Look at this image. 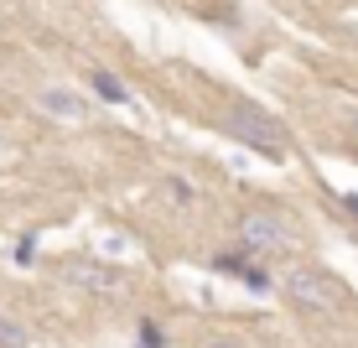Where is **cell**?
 <instances>
[{
    "instance_id": "cell-1",
    "label": "cell",
    "mask_w": 358,
    "mask_h": 348,
    "mask_svg": "<svg viewBox=\"0 0 358 348\" xmlns=\"http://www.w3.org/2000/svg\"><path fill=\"white\" fill-rule=\"evenodd\" d=\"M234 135H244L250 146H260L265 156H280V151H286V141H280L275 120L260 115V109H250V104H239V109H234Z\"/></svg>"
},
{
    "instance_id": "cell-2",
    "label": "cell",
    "mask_w": 358,
    "mask_h": 348,
    "mask_svg": "<svg viewBox=\"0 0 358 348\" xmlns=\"http://www.w3.org/2000/svg\"><path fill=\"white\" fill-rule=\"evenodd\" d=\"M239 239L250 244V250H280L291 234H286V223H280L275 214H250L239 223Z\"/></svg>"
},
{
    "instance_id": "cell-3",
    "label": "cell",
    "mask_w": 358,
    "mask_h": 348,
    "mask_svg": "<svg viewBox=\"0 0 358 348\" xmlns=\"http://www.w3.org/2000/svg\"><path fill=\"white\" fill-rule=\"evenodd\" d=\"M286 291H291L301 307H312V312H327V307H332V286H327L322 276H312V270H296V276L286 281Z\"/></svg>"
},
{
    "instance_id": "cell-4",
    "label": "cell",
    "mask_w": 358,
    "mask_h": 348,
    "mask_svg": "<svg viewBox=\"0 0 358 348\" xmlns=\"http://www.w3.org/2000/svg\"><path fill=\"white\" fill-rule=\"evenodd\" d=\"M63 276H68L73 286H89V291H115V286H120V276H115V270L89 265V260H73V265L63 270Z\"/></svg>"
},
{
    "instance_id": "cell-5",
    "label": "cell",
    "mask_w": 358,
    "mask_h": 348,
    "mask_svg": "<svg viewBox=\"0 0 358 348\" xmlns=\"http://www.w3.org/2000/svg\"><path fill=\"white\" fill-rule=\"evenodd\" d=\"M218 270H234V276H239V281H250L255 291H265V286H270V276H265V270H255L244 255H239V260H234V255H218Z\"/></svg>"
},
{
    "instance_id": "cell-6",
    "label": "cell",
    "mask_w": 358,
    "mask_h": 348,
    "mask_svg": "<svg viewBox=\"0 0 358 348\" xmlns=\"http://www.w3.org/2000/svg\"><path fill=\"white\" fill-rule=\"evenodd\" d=\"M94 89H99V94H104V99H109V104H130V89H125V83H120V78H115V73H104V68H99V73H94Z\"/></svg>"
},
{
    "instance_id": "cell-7",
    "label": "cell",
    "mask_w": 358,
    "mask_h": 348,
    "mask_svg": "<svg viewBox=\"0 0 358 348\" xmlns=\"http://www.w3.org/2000/svg\"><path fill=\"white\" fill-rule=\"evenodd\" d=\"M42 109H52V115H63V120H78V99H68L57 89H42Z\"/></svg>"
},
{
    "instance_id": "cell-8",
    "label": "cell",
    "mask_w": 358,
    "mask_h": 348,
    "mask_svg": "<svg viewBox=\"0 0 358 348\" xmlns=\"http://www.w3.org/2000/svg\"><path fill=\"white\" fill-rule=\"evenodd\" d=\"M0 348H27V328L0 312Z\"/></svg>"
},
{
    "instance_id": "cell-9",
    "label": "cell",
    "mask_w": 358,
    "mask_h": 348,
    "mask_svg": "<svg viewBox=\"0 0 358 348\" xmlns=\"http://www.w3.org/2000/svg\"><path fill=\"white\" fill-rule=\"evenodd\" d=\"M141 338H145V348H166V343H162V328H151V322L141 328Z\"/></svg>"
},
{
    "instance_id": "cell-10",
    "label": "cell",
    "mask_w": 358,
    "mask_h": 348,
    "mask_svg": "<svg viewBox=\"0 0 358 348\" xmlns=\"http://www.w3.org/2000/svg\"><path fill=\"white\" fill-rule=\"evenodd\" d=\"M208 348H239V343H229V338H213V343H208Z\"/></svg>"
},
{
    "instance_id": "cell-11",
    "label": "cell",
    "mask_w": 358,
    "mask_h": 348,
    "mask_svg": "<svg viewBox=\"0 0 358 348\" xmlns=\"http://www.w3.org/2000/svg\"><path fill=\"white\" fill-rule=\"evenodd\" d=\"M348 208H353V218H358V197H348Z\"/></svg>"
}]
</instances>
